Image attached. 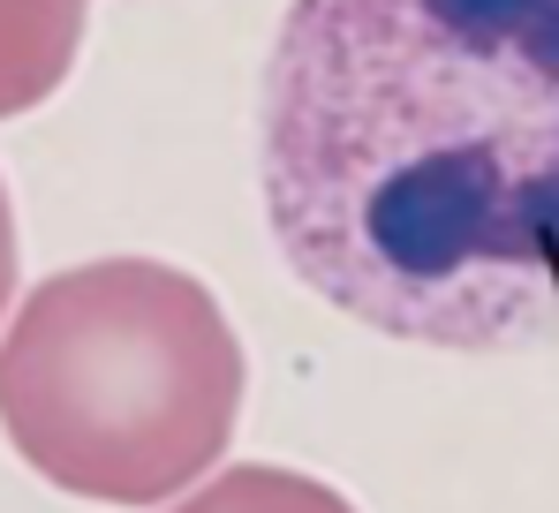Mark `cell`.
<instances>
[{
  "instance_id": "obj_1",
  "label": "cell",
  "mask_w": 559,
  "mask_h": 513,
  "mask_svg": "<svg viewBox=\"0 0 559 513\" xmlns=\"http://www.w3.org/2000/svg\"><path fill=\"white\" fill-rule=\"evenodd\" d=\"M265 219L287 272L371 333H559V0H287Z\"/></svg>"
},
{
  "instance_id": "obj_2",
  "label": "cell",
  "mask_w": 559,
  "mask_h": 513,
  "mask_svg": "<svg viewBox=\"0 0 559 513\" xmlns=\"http://www.w3.org/2000/svg\"><path fill=\"white\" fill-rule=\"evenodd\" d=\"M242 341L219 295L159 256L38 279L0 333V430L69 499L167 506L242 423Z\"/></svg>"
},
{
  "instance_id": "obj_3",
  "label": "cell",
  "mask_w": 559,
  "mask_h": 513,
  "mask_svg": "<svg viewBox=\"0 0 559 513\" xmlns=\"http://www.w3.org/2000/svg\"><path fill=\"white\" fill-rule=\"evenodd\" d=\"M92 0H0V121L46 106L69 84Z\"/></svg>"
},
{
  "instance_id": "obj_4",
  "label": "cell",
  "mask_w": 559,
  "mask_h": 513,
  "mask_svg": "<svg viewBox=\"0 0 559 513\" xmlns=\"http://www.w3.org/2000/svg\"><path fill=\"white\" fill-rule=\"evenodd\" d=\"M167 513H356V499H341L333 484H318V476H302V468L242 461V468L204 476V484L182 491Z\"/></svg>"
},
{
  "instance_id": "obj_5",
  "label": "cell",
  "mask_w": 559,
  "mask_h": 513,
  "mask_svg": "<svg viewBox=\"0 0 559 513\" xmlns=\"http://www.w3.org/2000/svg\"><path fill=\"white\" fill-rule=\"evenodd\" d=\"M15 310V212H8V189H0V318Z\"/></svg>"
}]
</instances>
